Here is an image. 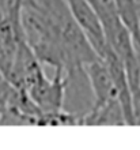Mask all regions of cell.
Returning <instances> with one entry per match:
<instances>
[{
	"instance_id": "obj_1",
	"label": "cell",
	"mask_w": 140,
	"mask_h": 150,
	"mask_svg": "<svg viewBox=\"0 0 140 150\" xmlns=\"http://www.w3.org/2000/svg\"><path fill=\"white\" fill-rule=\"evenodd\" d=\"M23 91L33 100V103L44 113L42 124H48L49 119L64 112V96H65V74L64 70L57 68L52 79L46 76L44 70L34 75Z\"/></svg>"
},
{
	"instance_id": "obj_2",
	"label": "cell",
	"mask_w": 140,
	"mask_h": 150,
	"mask_svg": "<svg viewBox=\"0 0 140 150\" xmlns=\"http://www.w3.org/2000/svg\"><path fill=\"white\" fill-rule=\"evenodd\" d=\"M67 3L70 6L75 21L86 34L94 51L97 52V55L101 59H103L112 51V48L106 41L101 18L93 7V4L89 0H67Z\"/></svg>"
},
{
	"instance_id": "obj_3",
	"label": "cell",
	"mask_w": 140,
	"mask_h": 150,
	"mask_svg": "<svg viewBox=\"0 0 140 150\" xmlns=\"http://www.w3.org/2000/svg\"><path fill=\"white\" fill-rule=\"evenodd\" d=\"M22 25L0 19V72L8 76L15 62L19 45L23 40Z\"/></svg>"
},
{
	"instance_id": "obj_4",
	"label": "cell",
	"mask_w": 140,
	"mask_h": 150,
	"mask_svg": "<svg viewBox=\"0 0 140 150\" xmlns=\"http://www.w3.org/2000/svg\"><path fill=\"white\" fill-rule=\"evenodd\" d=\"M25 0H0V12L3 18L20 25V15Z\"/></svg>"
},
{
	"instance_id": "obj_5",
	"label": "cell",
	"mask_w": 140,
	"mask_h": 150,
	"mask_svg": "<svg viewBox=\"0 0 140 150\" xmlns=\"http://www.w3.org/2000/svg\"><path fill=\"white\" fill-rule=\"evenodd\" d=\"M135 6H136V11H137V15H139V19H140V0H135Z\"/></svg>"
}]
</instances>
